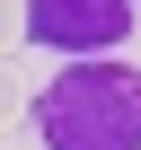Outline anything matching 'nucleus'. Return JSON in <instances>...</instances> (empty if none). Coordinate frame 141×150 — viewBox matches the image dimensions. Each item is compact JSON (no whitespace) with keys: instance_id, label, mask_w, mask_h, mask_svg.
Wrapping results in <instances>:
<instances>
[{"instance_id":"obj_1","label":"nucleus","mask_w":141,"mask_h":150,"mask_svg":"<svg viewBox=\"0 0 141 150\" xmlns=\"http://www.w3.org/2000/svg\"><path fill=\"white\" fill-rule=\"evenodd\" d=\"M44 150H141V71L132 62H70L35 97Z\"/></svg>"},{"instance_id":"obj_2","label":"nucleus","mask_w":141,"mask_h":150,"mask_svg":"<svg viewBox=\"0 0 141 150\" xmlns=\"http://www.w3.org/2000/svg\"><path fill=\"white\" fill-rule=\"evenodd\" d=\"M27 35L53 53H106L132 35V0H27Z\"/></svg>"},{"instance_id":"obj_3","label":"nucleus","mask_w":141,"mask_h":150,"mask_svg":"<svg viewBox=\"0 0 141 150\" xmlns=\"http://www.w3.org/2000/svg\"><path fill=\"white\" fill-rule=\"evenodd\" d=\"M9 115H18V71H9V53H0V132H9Z\"/></svg>"},{"instance_id":"obj_4","label":"nucleus","mask_w":141,"mask_h":150,"mask_svg":"<svg viewBox=\"0 0 141 150\" xmlns=\"http://www.w3.org/2000/svg\"><path fill=\"white\" fill-rule=\"evenodd\" d=\"M18 35H27V9H18V0H0V53H9Z\"/></svg>"}]
</instances>
